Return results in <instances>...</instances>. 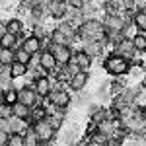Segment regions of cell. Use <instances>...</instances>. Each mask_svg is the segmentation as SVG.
Segmentation results:
<instances>
[{
  "label": "cell",
  "instance_id": "1",
  "mask_svg": "<svg viewBox=\"0 0 146 146\" xmlns=\"http://www.w3.org/2000/svg\"><path fill=\"white\" fill-rule=\"evenodd\" d=\"M107 35V29L103 25V20L92 18V20H84V23L78 27V39L80 41H103Z\"/></svg>",
  "mask_w": 146,
  "mask_h": 146
},
{
  "label": "cell",
  "instance_id": "2",
  "mask_svg": "<svg viewBox=\"0 0 146 146\" xmlns=\"http://www.w3.org/2000/svg\"><path fill=\"white\" fill-rule=\"evenodd\" d=\"M131 64H133V60H129V58L123 56V55H117V53L107 55L105 60H103L105 72H107L109 76H113V78H121L125 74H129V72H131Z\"/></svg>",
  "mask_w": 146,
  "mask_h": 146
},
{
  "label": "cell",
  "instance_id": "3",
  "mask_svg": "<svg viewBox=\"0 0 146 146\" xmlns=\"http://www.w3.org/2000/svg\"><path fill=\"white\" fill-rule=\"evenodd\" d=\"M33 127H35V131H37V135H39V138H41V144H49V142H55L56 140L58 131L49 123V119H41Z\"/></svg>",
  "mask_w": 146,
  "mask_h": 146
},
{
  "label": "cell",
  "instance_id": "4",
  "mask_svg": "<svg viewBox=\"0 0 146 146\" xmlns=\"http://www.w3.org/2000/svg\"><path fill=\"white\" fill-rule=\"evenodd\" d=\"M47 16H51L53 20H64L68 12L66 0H45Z\"/></svg>",
  "mask_w": 146,
  "mask_h": 146
},
{
  "label": "cell",
  "instance_id": "5",
  "mask_svg": "<svg viewBox=\"0 0 146 146\" xmlns=\"http://www.w3.org/2000/svg\"><path fill=\"white\" fill-rule=\"evenodd\" d=\"M39 68L45 74H49V76H53L56 70H58V62H56L55 55L51 53V49H45V51L39 53Z\"/></svg>",
  "mask_w": 146,
  "mask_h": 146
},
{
  "label": "cell",
  "instance_id": "6",
  "mask_svg": "<svg viewBox=\"0 0 146 146\" xmlns=\"http://www.w3.org/2000/svg\"><path fill=\"white\" fill-rule=\"evenodd\" d=\"M49 103H51L55 109H64V111H66L68 105L72 103V98H70V94H68L64 88H62V90H53L49 94Z\"/></svg>",
  "mask_w": 146,
  "mask_h": 146
},
{
  "label": "cell",
  "instance_id": "7",
  "mask_svg": "<svg viewBox=\"0 0 146 146\" xmlns=\"http://www.w3.org/2000/svg\"><path fill=\"white\" fill-rule=\"evenodd\" d=\"M18 98H20V101L22 103H25V105H29V107H35V105H39L41 103V96L37 94V90H35L33 86H22L20 90H18Z\"/></svg>",
  "mask_w": 146,
  "mask_h": 146
},
{
  "label": "cell",
  "instance_id": "8",
  "mask_svg": "<svg viewBox=\"0 0 146 146\" xmlns=\"http://www.w3.org/2000/svg\"><path fill=\"white\" fill-rule=\"evenodd\" d=\"M113 53L127 56L129 60H135L136 56H138V51H136V47H135V43H133V39H131V37H125V39H121L117 45L113 47Z\"/></svg>",
  "mask_w": 146,
  "mask_h": 146
},
{
  "label": "cell",
  "instance_id": "9",
  "mask_svg": "<svg viewBox=\"0 0 146 146\" xmlns=\"http://www.w3.org/2000/svg\"><path fill=\"white\" fill-rule=\"evenodd\" d=\"M51 53L55 55L58 64H68L74 56L72 45H55V43H51Z\"/></svg>",
  "mask_w": 146,
  "mask_h": 146
},
{
  "label": "cell",
  "instance_id": "10",
  "mask_svg": "<svg viewBox=\"0 0 146 146\" xmlns=\"http://www.w3.org/2000/svg\"><path fill=\"white\" fill-rule=\"evenodd\" d=\"M31 84H33V88L37 90V94H39L41 98H49V94L53 92V78H51L49 74L37 76Z\"/></svg>",
  "mask_w": 146,
  "mask_h": 146
},
{
  "label": "cell",
  "instance_id": "11",
  "mask_svg": "<svg viewBox=\"0 0 146 146\" xmlns=\"http://www.w3.org/2000/svg\"><path fill=\"white\" fill-rule=\"evenodd\" d=\"M43 39H39V37H35L33 33H29L25 39L22 41V47L27 51V53H31V55H35V53H41L43 51Z\"/></svg>",
  "mask_w": 146,
  "mask_h": 146
},
{
  "label": "cell",
  "instance_id": "12",
  "mask_svg": "<svg viewBox=\"0 0 146 146\" xmlns=\"http://www.w3.org/2000/svg\"><path fill=\"white\" fill-rule=\"evenodd\" d=\"M88 72L86 70H80V72H76L72 78H70V82H68V86H70V90L74 92H82L86 90V86H88Z\"/></svg>",
  "mask_w": 146,
  "mask_h": 146
},
{
  "label": "cell",
  "instance_id": "13",
  "mask_svg": "<svg viewBox=\"0 0 146 146\" xmlns=\"http://www.w3.org/2000/svg\"><path fill=\"white\" fill-rule=\"evenodd\" d=\"M82 51H86L90 56H101L103 55V51H105V43L103 41H86L84 47H82Z\"/></svg>",
  "mask_w": 146,
  "mask_h": 146
},
{
  "label": "cell",
  "instance_id": "14",
  "mask_svg": "<svg viewBox=\"0 0 146 146\" xmlns=\"http://www.w3.org/2000/svg\"><path fill=\"white\" fill-rule=\"evenodd\" d=\"M74 60H76V64L80 66V70H86V72H88V70L92 68V60H94V56H90L86 51L80 49V51L74 53Z\"/></svg>",
  "mask_w": 146,
  "mask_h": 146
},
{
  "label": "cell",
  "instance_id": "15",
  "mask_svg": "<svg viewBox=\"0 0 146 146\" xmlns=\"http://www.w3.org/2000/svg\"><path fill=\"white\" fill-rule=\"evenodd\" d=\"M23 138H25V146H39L41 144V138H39L33 125H27V129L23 131Z\"/></svg>",
  "mask_w": 146,
  "mask_h": 146
},
{
  "label": "cell",
  "instance_id": "16",
  "mask_svg": "<svg viewBox=\"0 0 146 146\" xmlns=\"http://www.w3.org/2000/svg\"><path fill=\"white\" fill-rule=\"evenodd\" d=\"M4 29L10 31V33H14V35L23 33V20L22 18H10L8 22L4 23Z\"/></svg>",
  "mask_w": 146,
  "mask_h": 146
},
{
  "label": "cell",
  "instance_id": "17",
  "mask_svg": "<svg viewBox=\"0 0 146 146\" xmlns=\"http://www.w3.org/2000/svg\"><path fill=\"white\" fill-rule=\"evenodd\" d=\"M25 74H29V64L25 62H20V60H14L12 62V78H22Z\"/></svg>",
  "mask_w": 146,
  "mask_h": 146
},
{
  "label": "cell",
  "instance_id": "18",
  "mask_svg": "<svg viewBox=\"0 0 146 146\" xmlns=\"http://www.w3.org/2000/svg\"><path fill=\"white\" fill-rule=\"evenodd\" d=\"M49 39H51V43H55V45H72V41H70V39H68L58 27H55V29L51 31Z\"/></svg>",
  "mask_w": 146,
  "mask_h": 146
},
{
  "label": "cell",
  "instance_id": "19",
  "mask_svg": "<svg viewBox=\"0 0 146 146\" xmlns=\"http://www.w3.org/2000/svg\"><path fill=\"white\" fill-rule=\"evenodd\" d=\"M14 115H18L20 119L29 121V117H31V107L25 105V103H22V101H18V103H14Z\"/></svg>",
  "mask_w": 146,
  "mask_h": 146
},
{
  "label": "cell",
  "instance_id": "20",
  "mask_svg": "<svg viewBox=\"0 0 146 146\" xmlns=\"http://www.w3.org/2000/svg\"><path fill=\"white\" fill-rule=\"evenodd\" d=\"M133 23L136 31H146V10H136L133 16Z\"/></svg>",
  "mask_w": 146,
  "mask_h": 146
},
{
  "label": "cell",
  "instance_id": "21",
  "mask_svg": "<svg viewBox=\"0 0 146 146\" xmlns=\"http://www.w3.org/2000/svg\"><path fill=\"white\" fill-rule=\"evenodd\" d=\"M76 94H78V96H76V100H74V105H76V107H88L92 101H94V100H92L94 96H92V94H88L86 90L76 92Z\"/></svg>",
  "mask_w": 146,
  "mask_h": 146
},
{
  "label": "cell",
  "instance_id": "22",
  "mask_svg": "<svg viewBox=\"0 0 146 146\" xmlns=\"http://www.w3.org/2000/svg\"><path fill=\"white\" fill-rule=\"evenodd\" d=\"M131 39H133V43H135L136 51H138V53H144L146 51V31H136Z\"/></svg>",
  "mask_w": 146,
  "mask_h": 146
},
{
  "label": "cell",
  "instance_id": "23",
  "mask_svg": "<svg viewBox=\"0 0 146 146\" xmlns=\"http://www.w3.org/2000/svg\"><path fill=\"white\" fill-rule=\"evenodd\" d=\"M2 47H6V49H16L18 47V35L10 33V31H2Z\"/></svg>",
  "mask_w": 146,
  "mask_h": 146
},
{
  "label": "cell",
  "instance_id": "24",
  "mask_svg": "<svg viewBox=\"0 0 146 146\" xmlns=\"http://www.w3.org/2000/svg\"><path fill=\"white\" fill-rule=\"evenodd\" d=\"M16 60V49H6V47H2V51H0V62L2 64H12Z\"/></svg>",
  "mask_w": 146,
  "mask_h": 146
},
{
  "label": "cell",
  "instance_id": "25",
  "mask_svg": "<svg viewBox=\"0 0 146 146\" xmlns=\"http://www.w3.org/2000/svg\"><path fill=\"white\" fill-rule=\"evenodd\" d=\"M20 98H18V90L16 88H10V90L2 92V103H8V105H14V103H18Z\"/></svg>",
  "mask_w": 146,
  "mask_h": 146
},
{
  "label": "cell",
  "instance_id": "26",
  "mask_svg": "<svg viewBox=\"0 0 146 146\" xmlns=\"http://www.w3.org/2000/svg\"><path fill=\"white\" fill-rule=\"evenodd\" d=\"M6 146H25L23 133H10L8 140H6Z\"/></svg>",
  "mask_w": 146,
  "mask_h": 146
},
{
  "label": "cell",
  "instance_id": "27",
  "mask_svg": "<svg viewBox=\"0 0 146 146\" xmlns=\"http://www.w3.org/2000/svg\"><path fill=\"white\" fill-rule=\"evenodd\" d=\"M31 53H27L25 49H23L22 45L20 47H16V60H20V62H25V64H29L31 62Z\"/></svg>",
  "mask_w": 146,
  "mask_h": 146
},
{
  "label": "cell",
  "instance_id": "28",
  "mask_svg": "<svg viewBox=\"0 0 146 146\" xmlns=\"http://www.w3.org/2000/svg\"><path fill=\"white\" fill-rule=\"evenodd\" d=\"M12 115H14V105L0 103V117H12Z\"/></svg>",
  "mask_w": 146,
  "mask_h": 146
},
{
  "label": "cell",
  "instance_id": "29",
  "mask_svg": "<svg viewBox=\"0 0 146 146\" xmlns=\"http://www.w3.org/2000/svg\"><path fill=\"white\" fill-rule=\"evenodd\" d=\"M66 4L70 6V8H78V10H82L88 2H86V0H66Z\"/></svg>",
  "mask_w": 146,
  "mask_h": 146
},
{
  "label": "cell",
  "instance_id": "30",
  "mask_svg": "<svg viewBox=\"0 0 146 146\" xmlns=\"http://www.w3.org/2000/svg\"><path fill=\"white\" fill-rule=\"evenodd\" d=\"M131 2H133L135 10H144V6H146V0H131Z\"/></svg>",
  "mask_w": 146,
  "mask_h": 146
},
{
  "label": "cell",
  "instance_id": "31",
  "mask_svg": "<svg viewBox=\"0 0 146 146\" xmlns=\"http://www.w3.org/2000/svg\"><path fill=\"white\" fill-rule=\"evenodd\" d=\"M144 10H146V6H144Z\"/></svg>",
  "mask_w": 146,
  "mask_h": 146
}]
</instances>
